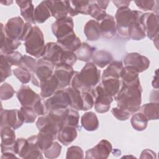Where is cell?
Here are the masks:
<instances>
[{"label": "cell", "instance_id": "obj_47", "mask_svg": "<svg viewBox=\"0 0 159 159\" xmlns=\"http://www.w3.org/2000/svg\"><path fill=\"white\" fill-rule=\"evenodd\" d=\"M77 60V57L75 52L65 50L60 60V65H68L73 66V65L76 62Z\"/></svg>", "mask_w": 159, "mask_h": 159}, {"label": "cell", "instance_id": "obj_31", "mask_svg": "<svg viewBox=\"0 0 159 159\" xmlns=\"http://www.w3.org/2000/svg\"><path fill=\"white\" fill-rule=\"evenodd\" d=\"M158 102H151L140 106L139 112L149 120H157L158 119Z\"/></svg>", "mask_w": 159, "mask_h": 159}, {"label": "cell", "instance_id": "obj_58", "mask_svg": "<svg viewBox=\"0 0 159 159\" xmlns=\"http://www.w3.org/2000/svg\"><path fill=\"white\" fill-rule=\"evenodd\" d=\"M1 3L4 5H6V6H9V5H11L12 3H13V1H1Z\"/></svg>", "mask_w": 159, "mask_h": 159}, {"label": "cell", "instance_id": "obj_19", "mask_svg": "<svg viewBox=\"0 0 159 159\" xmlns=\"http://www.w3.org/2000/svg\"><path fill=\"white\" fill-rule=\"evenodd\" d=\"M50 11L51 16L56 20L61 19L68 16L66 1H45Z\"/></svg>", "mask_w": 159, "mask_h": 159}, {"label": "cell", "instance_id": "obj_11", "mask_svg": "<svg viewBox=\"0 0 159 159\" xmlns=\"http://www.w3.org/2000/svg\"><path fill=\"white\" fill-rule=\"evenodd\" d=\"M143 12L137 10H133V17L128 29V37L134 40H140L145 36V31L141 20Z\"/></svg>", "mask_w": 159, "mask_h": 159}, {"label": "cell", "instance_id": "obj_40", "mask_svg": "<svg viewBox=\"0 0 159 159\" xmlns=\"http://www.w3.org/2000/svg\"><path fill=\"white\" fill-rule=\"evenodd\" d=\"M80 114L77 110L69 107L67 114L65 118L63 125H68L75 128L79 127Z\"/></svg>", "mask_w": 159, "mask_h": 159}, {"label": "cell", "instance_id": "obj_25", "mask_svg": "<svg viewBox=\"0 0 159 159\" xmlns=\"http://www.w3.org/2000/svg\"><path fill=\"white\" fill-rule=\"evenodd\" d=\"M77 135L76 128L63 125L58 132L57 138L61 144L67 146L76 139Z\"/></svg>", "mask_w": 159, "mask_h": 159}, {"label": "cell", "instance_id": "obj_7", "mask_svg": "<svg viewBox=\"0 0 159 159\" xmlns=\"http://www.w3.org/2000/svg\"><path fill=\"white\" fill-rule=\"evenodd\" d=\"M47 112L70 107V99L65 89H58L52 96L43 101Z\"/></svg>", "mask_w": 159, "mask_h": 159}, {"label": "cell", "instance_id": "obj_42", "mask_svg": "<svg viewBox=\"0 0 159 159\" xmlns=\"http://www.w3.org/2000/svg\"><path fill=\"white\" fill-rule=\"evenodd\" d=\"M0 71H1V82L3 83L5 80L11 76L12 74L11 65L6 59L4 55H0Z\"/></svg>", "mask_w": 159, "mask_h": 159}, {"label": "cell", "instance_id": "obj_6", "mask_svg": "<svg viewBox=\"0 0 159 159\" xmlns=\"http://www.w3.org/2000/svg\"><path fill=\"white\" fill-rule=\"evenodd\" d=\"M133 17V10L129 7L118 8L115 14L117 32L122 37H128V29Z\"/></svg>", "mask_w": 159, "mask_h": 159}, {"label": "cell", "instance_id": "obj_45", "mask_svg": "<svg viewBox=\"0 0 159 159\" xmlns=\"http://www.w3.org/2000/svg\"><path fill=\"white\" fill-rule=\"evenodd\" d=\"M19 110L24 119V123H33L35 122L38 115L32 107L21 106Z\"/></svg>", "mask_w": 159, "mask_h": 159}, {"label": "cell", "instance_id": "obj_10", "mask_svg": "<svg viewBox=\"0 0 159 159\" xmlns=\"http://www.w3.org/2000/svg\"><path fill=\"white\" fill-rule=\"evenodd\" d=\"M25 23L20 17L10 18L5 25V32L9 38L21 41L25 29Z\"/></svg>", "mask_w": 159, "mask_h": 159}, {"label": "cell", "instance_id": "obj_54", "mask_svg": "<svg viewBox=\"0 0 159 159\" xmlns=\"http://www.w3.org/2000/svg\"><path fill=\"white\" fill-rule=\"evenodd\" d=\"M156 153L150 149H145L142 151L141 153L140 158H156Z\"/></svg>", "mask_w": 159, "mask_h": 159}, {"label": "cell", "instance_id": "obj_3", "mask_svg": "<svg viewBox=\"0 0 159 159\" xmlns=\"http://www.w3.org/2000/svg\"><path fill=\"white\" fill-rule=\"evenodd\" d=\"M24 46L27 53L37 58L42 57L45 44L43 32L38 26L33 27L32 32L24 41Z\"/></svg>", "mask_w": 159, "mask_h": 159}, {"label": "cell", "instance_id": "obj_50", "mask_svg": "<svg viewBox=\"0 0 159 159\" xmlns=\"http://www.w3.org/2000/svg\"><path fill=\"white\" fill-rule=\"evenodd\" d=\"M15 91L9 83H2L0 86V99L1 101L8 100L13 97Z\"/></svg>", "mask_w": 159, "mask_h": 159}, {"label": "cell", "instance_id": "obj_55", "mask_svg": "<svg viewBox=\"0 0 159 159\" xmlns=\"http://www.w3.org/2000/svg\"><path fill=\"white\" fill-rule=\"evenodd\" d=\"M112 2L114 4L116 7L118 9L120 7H129L130 1H126V0H121V1H112Z\"/></svg>", "mask_w": 159, "mask_h": 159}, {"label": "cell", "instance_id": "obj_41", "mask_svg": "<svg viewBox=\"0 0 159 159\" xmlns=\"http://www.w3.org/2000/svg\"><path fill=\"white\" fill-rule=\"evenodd\" d=\"M106 14L107 13L106 11L101 9L95 2V1H90L88 15H90L95 20L99 22L106 16Z\"/></svg>", "mask_w": 159, "mask_h": 159}, {"label": "cell", "instance_id": "obj_8", "mask_svg": "<svg viewBox=\"0 0 159 159\" xmlns=\"http://www.w3.org/2000/svg\"><path fill=\"white\" fill-rule=\"evenodd\" d=\"M141 20L148 38L152 40L158 39V15L155 12L143 13L141 16Z\"/></svg>", "mask_w": 159, "mask_h": 159}, {"label": "cell", "instance_id": "obj_44", "mask_svg": "<svg viewBox=\"0 0 159 159\" xmlns=\"http://www.w3.org/2000/svg\"><path fill=\"white\" fill-rule=\"evenodd\" d=\"M37 63V61L33 57L27 55H24L22 57L19 67H22L25 69L32 74L36 68Z\"/></svg>", "mask_w": 159, "mask_h": 159}, {"label": "cell", "instance_id": "obj_20", "mask_svg": "<svg viewBox=\"0 0 159 159\" xmlns=\"http://www.w3.org/2000/svg\"><path fill=\"white\" fill-rule=\"evenodd\" d=\"M90 1H66L68 14L70 17L78 14L88 15Z\"/></svg>", "mask_w": 159, "mask_h": 159}, {"label": "cell", "instance_id": "obj_46", "mask_svg": "<svg viewBox=\"0 0 159 159\" xmlns=\"http://www.w3.org/2000/svg\"><path fill=\"white\" fill-rule=\"evenodd\" d=\"M61 151V146L57 142H53L52 145L43 153L45 157L49 159H53L58 158Z\"/></svg>", "mask_w": 159, "mask_h": 159}, {"label": "cell", "instance_id": "obj_28", "mask_svg": "<svg viewBox=\"0 0 159 159\" xmlns=\"http://www.w3.org/2000/svg\"><path fill=\"white\" fill-rule=\"evenodd\" d=\"M81 124L86 130L94 131L99 127V120L94 112L89 111L81 116Z\"/></svg>", "mask_w": 159, "mask_h": 159}, {"label": "cell", "instance_id": "obj_39", "mask_svg": "<svg viewBox=\"0 0 159 159\" xmlns=\"http://www.w3.org/2000/svg\"><path fill=\"white\" fill-rule=\"evenodd\" d=\"M148 122V120L140 112L134 114L130 119L132 127L137 131L144 130L147 127Z\"/></svg>", "mask_w": 159, "mask_h": 159}, {"label": "cell", "instance_id": "obj_27", "mask_svg": "<svg viewBox=\"0 0 159 159\" xmlns=\"http://www.w3.org/2000/svg\"><path fill=\"white\" fill-rule=\"evenodd\" d=\"M37 135H32L28 137V146L24 158H43V152L40 150L36 142Z\"/></svg>", "mask_w": 159, "mask_h": 159}, {"label": "cell", "instance_id": "obj_5", "mask_svg": "<svg viewBox=\"0 0 159 159\" xmlns=\"http://www.w3.org/2000/svg\"><path fill=\"white\" fill-rule=\"evenodd\" d=\"M54 67L55 66L50 61L42 58L39 59L35 71L32 75V83L37 87H40V84L43 81L53 74Z\"/></svg>", "mask_w": 159, "mask_h": 159}, {"label": "cell", "instance_id": "obj_43", "mask_svg": "<svg viewBox=\"0 0 159 159\" xmlns=\"http://www.w3.org/2000/svg\"><path fill=\"white\" fill-rule=\"evenodd\" d=\"M14 75L22 84L28 83L32 78V73L22 67H16L12 70Z\"/></svg>", "mask_w": 159, "mask_h": 159}, {"label": "cell", "instance_id": "obj_34", "mask_svg": "<svg viewBox=\"0 0 159 159\" xmlns=\"http://www.w3.org/2000/svg\"><path fill=\"white\" fill-rule=\"evenodd\" d=\"M36 135L37 144L43 152L52 145L57 138L51 133L46 132H39Z\"/></svg>", "mask_w": 159, "mask_h": 159}, {"label": "cell", "instance_id": "obj_24", "mask_svg": "<svg viewBox=\"0 0 159 159\" xmlns=\"http://www.w3.org/2000/svg\"><path fill=\"white\" fill-rule=\"evenodd\" d=\"M101 84L105 92L112 97L115 96L121 86L120 78L108 76L101 78Z\"/></svg>", "mask_w": 159, "mask_h": 159}, {"label": "cell", "instance_id": "obj_52", "mask_svg": "<svg viewBox=\"0 0 159 159\" xmlns=\"http://www.w3.org/2000/svg\"><path fill=\"white\" fill-rule=\"evenodd\" d=\"M84 152L82 148L78 146H71L66 152V158H83Z\"/></svg>", "mask_w": 159, "mask_h": 159}, {"label": "cell", "instance_id": "obj_18", "mask_svg": "<svg viewBox=\"0 0 159 159\" xmlns=\"http://www.w3.org/2000/svg\"><path fill=\"white\" fill-rule=\"evenodd\" d=\"M101 36L105 39H111L117 33L116 25L114 17L110 14L106 16L99 22Z\"/></svg>", "mask_w": 159, "mask_h": 159}, {"label": "cell", "instance_id": "obj_12", "mask_svg": "<svg viewBox=\"0 0 159 159\" xmlns=\"http://www.w3.org/2000/svg\"><path fill=\"white\" fill-rule=\"evenodd\" d=\"M112 151V146L107 140H101L96 146L86 152V159H106Z\"/></svg>", "mask_w": 159, "mask_h": 159}, {"label": "cell", "instance_id": "obj_22", "mask_svg": "<svg viewBox=\"0 0 159 159\" xmlns=\"http://www.w3.org/2000/svg\"><path fill=\"white\" fill-rule=\"evenodd\" d=\"M57 42L60 45L64 50L73 52L76 51L81 44L80 39L76 36L74 31L61 39H57Z\"/></svg>", "mask_w": 159, "mask_h": 159}, {"label": "cell", "instance_id": "obj_9", "mask_svg": "<svg viewBox=\"0 0 159 159\" xmlns=\"http://www.w3.org/2000/svg\"><path fill=\"white\" fill-rule=\"evenodd\" d=\"M24 123L22 116L19 109L1 110L0 127L9 126L14 130L20 127Z\"/></svg>", "mask_w": 159, "mask_h": 159}, {"label": "cell", "instance_id": "obj_37", "mask_svg": "<svg viewBox=\"0 0 159 159\" xmlns=\"http://www.w3.org/2000/svg\"><path fill=\"white\" fill-rule=\"evenodd\" d=\"M139 73L131 66H124L120 73V80L124 83L129 84L139 79Z\"/></svg>", "mask_w": 159, "mask_h": 159}, {"label": "cell", "instance_id": "obj_32", "mask_svg": "<svg viewBox=\"0 0 159 159\" xmlns=\"http://www.w3.org/2000/svg\"><path fill=\"white\" fill-rule=\"evenodd\" d=\"M65 90L68 94L70 99V107L75 110H83V101L81 95V91L71 86H68Z\"/></svg>", "mask_w": 159, "mask_h": 159}, {"label": "cell", "instance_id": "obj_14", "mask_svg": "<svg viewBox=\"0 0 159 159\" xmlns=\"http://www.w3.org/2000/svg\"><path fill=\"white\" fill-rule=\"evenodd\" d=\"M74 22L70 16L56 20L52 25V31L57 39H61L73 32Z\"/></svg>", "mask_w": 159, "mask_h": 159}, {"label": "cell", "instance_id": "obj_17", "mask_svg": "<svg viewBox=\"0 0 159 159\" xmlns=\"http://www.w3.org/2000/svg\"><path fill=\"white\" fill-rule=\"evenodd\" d=\"M17 98L21 106L33 107L41 96L35 93L29 86L22 85L17 93Z\"/></svg>", "mask_w": 159, "mask_h": 159}, {"label": "cell", "instance_id": "obj_48", "mask_svg": "<svg viewBox=\"0 0 159 159\" xmlns=\"http://www.w3.org/2000/svg\"><path fill=\"white\" fill-rule=\"evenodd\" d=\"M91 91H80L83 101L82 111H88L91 109L94 106V98Z\"/></svg>", "mask_w": 159, "mask_h": 159}, {"label": "cell", "instance_id": "obj_2", "mask_svg": "<svg viewBox=\"0 0 159 159\" xmlns=\"http://www.w3.org/2000/svg\"><path fill=\"white\" fill-rule=\"evenodd\" d=\"M100 80V70L93 62H88L80 72L75 71L70 86L80 91H91L99 83Z\"/></svg>", "mask_w": 159, "mask_h": 159}, {"label": "cell", "instance_id": "obj_53", "mask_svg": "<svg viewBox=\"0 0 159 159\" xmlns=\"http://www.w3.org/2000/svg\"><path fill=\"white\" fill-rule=\"evenodd\" d=\"M111 112L112 115L119 120H126L130 117L131 114L127 111L119 107H113L111 109Z\"/></svg>", "mask_w": 159, "mask_h": 159}, {"label": "cell", "instance_id": "obj_23", "mask_svg": "<svg viewBox=\"0 0 159 159\" xmlns=\"http://www.w3.org/2000/svg\"><path fill=\"white\" fill-rule=\"evenodd\" d=\"M16 4L20 8V12L24 20L31 24H35L34 20V6L32 1H16Z\"/></svg>", "mask_w": 159, "mask_h": 159}, {"label": "cell", "instance_id": "obj_13", "mask_svg": "<svg viewBox=\"0 0 159 159\" xmlns=\"http://www.w3.org/2000/svg\"><path fill=\"white\" fill-rule=\"evenodd\" d=\"M124 66H131L135 68L139 73H142L147 70L150 66L148 58L139 53H128L124 58Z\"/></svg>", "mask_w": 159, "mask_h": 159}, {"label": "cell", "instance_id": "obj_51", "mask_svg": "<svg viewBox=\"0 0 159 159\" xmlns=\"http://www.w3.org/2000/svg\"><path fill=\"white\" fill-rule=\"evenodd\" d=\"M4 55L5 56L7 61L11 66H15L17 67L19 66L23 57V55L17 51H14L9 54Z\"/></svg>", "mask_w": 159, "mask_h": 159}, {"label": "cell", "instance_id": "obj_26", "mask_svg": "<svg viewBox=\"0 0 159 159\" xmlns=\"http://www.w3.org/2000/svg\"><path fill=\"white\" fill-rule=\"evenodd\" d=\"M84 34L89 41H96L101 36L99 22L94 19L88 21L84 27Z\"/></svg>", "mask_w": 159, "mask_h": 159}, {"label": "cell", "instance_id": "obj_38", "mask_svg": "<svg viewBox=\"0 0 159 159\" xmlns=\"http://www.w3.org/2000/svg\"><path fill=\"white\" fill-rule=\"evenodd\" d=\"M124 65L120 61H112L104 70L101 78L111 76L120 78V73Z\"/></svg>", "mask_w": 159, "mask_h": 159}, {"label": "cell", "instance_id": "obj_57", "mask_svg": "<svg viewBox=\"0 0 159 159\" xmlns=\"http://www.w3.org/2000/svg\"><path fill=\"white\" fill-rule=\"evenodd\" d=\"M1 158H17L16 155V154L12 153H3L1 155Z\"/></svg>", "mask_w": 159, "mask_h": 159}, {"label": "cell", "instance_id": "obj_1", "mask_svg": "<svg viewBox=\"0 0 159 159\" xmlns=\"http://www.w3.org/2000/svg\"><path fill=\"white\" fill-rule=\"evenodd\" d=\"M142 91L139 79L129 84L121 81L120 88L114 96L117 107L127 111L130 114L137 112L141 106Z\"/></svg>", "mask_w": 159, "mask_h": 159}, {"label": "cell", "instance_id": "obj_56", "mask_svg": "<svg viewBox=\"0 0 159 159\" xmlns=\"http://www.w3.org/2000/svg\"><path fill=\"white\" fill-rule=\"evenodd\" d=\"M95 2L101 9L105 11L110 1H95Z\"/></svg>", "mask_w": 159, "mask_h": 159}, {"label": "cell", "instance_id": "obj_15", "mask_svg": "<svg viewBox=\"0 0 159 159\" xmlns=\"http://www.w3.org/2000/svg\"><path fill=\"white\" fill-rule=\"evenodd\" d=\"M64 50L57 42H48L45 44V52L42 58L50 61L55 66H59Z\"/></svg>", "mask_w": 159, "mask_h": 159}, {"label": "cell", "instance_id": "obj_35", "mask_svg": "<svg viewBox=\"0 0 159 159\" xmlns=\"http://www.w3.org/2000/svg\"><path fill=\"white\" fill-rule=\"evenodd\" d=\"M96 48L86 42H83L80 48L75 52L77 59L83 61L87 62L93 57Z\"/></svg>", "mask_w": 159, "mask_h": 159}, {"label": "cell", "instance_id": "obj_4", "mask_svg": "<svg viewBox=\"0 0 159 159\" xmlns=\"http://www.w3.org/2000/svg\"><path fill=\"white\" fill-rule=\"evenodd\" d=\"M91 92L94 98L95 111L101 114L107 112L109 110L113 97L105 92L101 83L93 88Z\"/></svg>", "mask_w": 159, "mask_h": 159}, {"label": "cell", "instance_id": "obj_30", "mask_svg": "<svg viewBox=\"0 0 159 159\" xmlns=\"http://www.w3.org/2000/svg\"><path fill=\"white\" fill-rule=\"evenodd\" d=\"M1 147H14L16 140L14 130L9 126L1 127Z\"/></svg>", "mask_w": 159, "mask_h": 159}, {"label": "cell", "instance_id": "obj_16", "mask_svg": "<svg viewBox=\"0 0 159 159\" xmlns=\"http://www.w3.org/2000/svg\"><path fill=\"white\" fill-rule=\"evenodd\" d=\"M75 71L73 66L68 65H60L55 66L53 75L58 81V89H63L71 84Z\"/></svg>", "mask_w": 159, "mask_h": 159}, {"label": "cell", "instance_id": "obj_29", "mask_svg": "<svg viewBox=\"0 0 159 159\" xmlns=\"http://www.w3.org/2000/svg\"><path fill=\"white\" fill-rule=\"evenodd\" d=\"M93 63L101 68H103L109 65L113 60L112 54L104 50H101L94 53L92 57Z\"/></svg>", "mask_w": 159, "mask_h": 159}, {"label": "cell", "instance_id": "obj_36", "mask_svg": "<svg viewBox=\"0 0 159 159\" xmlns=\"http://www.w3.org/2000/svg\"><path fill=\"white\" fill-rule=\"evenodd\" d=\"M1 41V53L2 55H7L16 51L21 45V42L13 40L6 36Z\"/></svg>", "mask_w": 159, "mask_h": 159}, {"label": "cell", "instance_id": "obj_33", "mask_svg": "<svg viewBox=\"0 0 159 159\" xmlns=\"http://www.w3.org/2000/svg\"><path fill=\"white\" fill-rule=\"evenodd\" d=\"M34 16L35 22L37 24L45 22L51 16V14L45 3V1H42L35 7Z\"/></svg>", "mask_w": 159, "mask_h": 159}, {"label": "cell", "instance_id": "obj_49", "mask_svg": "<svg viewBox=\"0 0 159 159\" xmlns=\"http://www.w3.org/2000/svg\"><path fill=\"white\" fill-rule=\"evenodd\" d=\"M134 3L141 10L143 11H154L155 7H158V1L153 0H137Z\"/></svg>", "mask_w": 159, "mask_h": 159}, {"label": "cell", "instance_id": "obj_21", "mask_svg": "<svg viewBox=\"0 0 159 159\" xmlns=\"http://www.w3.org/2000/svg\"><path fill=\"white\" fill-rule=\"evenodd\" d=\"M40 96L42 99H47L52 96L58 89V80L53 74L40 84Z\"/></svg>", "mask_w": 159, "mask_h": 159}]
</instances>
